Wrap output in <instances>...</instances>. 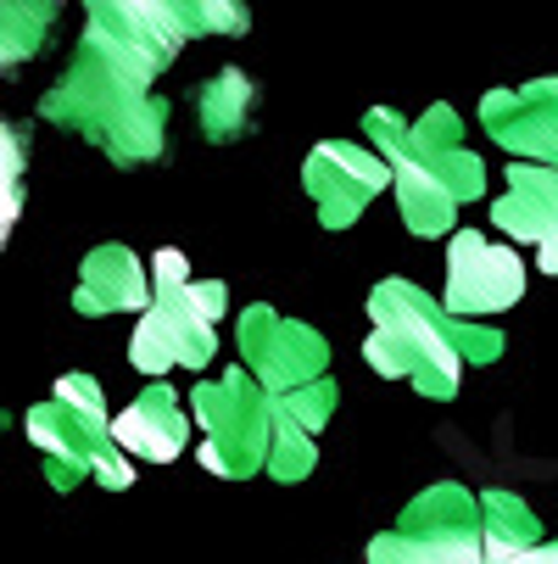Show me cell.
Returning a JSON list of instances; mask_svg holds the SVG:
<instances>
[{
  "instance_id": "obj_5",
  "label": "cell",
  "mask_w": 558,
  "mask_h": 564,
  "mask_svg": "<svg viewBox=\"0 0 558 564\" xmlns=\"http://www.w3.org/2000/svg\"><path fill=\"white\" fill-rule=\"evenodd\" d=\"M369 564H486L481 498L458 480L419 492L403 520L369 542Z\"/></svg>"
},
{
  "instance_id": "obj_4",
  "label": "cell",
  "mask_w": 558,
  "mask_h": 564,
  "mask_svg": "<svg viewBox=\"0 0 558 564\" xmlns=\"http://www.w3.org/2000/svg\"><path fill=\"white\" fill-rule=\"evenodd\" d=\"M190 409L201 425V464L223 480H247L269 464V436H274V397L247 375L229 369L218 380H201L190 391Z\"/></svg>"
},
{
  "instance_id": "obj_7",
  "label": "cell",
  "mask_w": 558,
  "mask_h": 564,
  "mask_svg": "<svg viewBox=\"0 0 558 564\" xmlns=\"http://www.w3.org/2000/svg\"><path fill=\"white\" fill-rule=\"evenodd\" d=\"M241 352H247V375L280 402L313 380H325V364H330V347L325 336H318L313 325H302V318H280L269 302L247 307L241 313Z\"/></svg>"
},
{
  "instance_id": "obj_2",
  "label": "cell",
  "mask_w": 558,
  "mask_h": 564,
  "mask_svg": "<svg viewBox=\"0 0 558 564\" xmlns=\"http://www.w3.org/2000/svg\"><path fill=\"white\" fill-rule=\"evenodd\" d=\"M369 318L374 336L363 341V358L391 375V380H414L425 397L452 402L458 380H463V358L452 347V318L441 313L436 296H425L408 280H380L369 296Z\"/></svg>"
},
{
  "instance_id": "obj_15",
  "label": "cell",
  "mask_w": 558,
  "mask_h": 564,
  "mask_svg": "<svg viewBox=\"0 0 558 564\" xmlns=\"http://www.w3.org/2000/svg\"><path fill=\"white\" fill-rule=\"evenodd\" d=\"M536 542H541V525L525 509V498L481 492V547H486V564H508V558L530 553Z\"/></svg>"
},
{
  "instance_id": "obj_12",
  "label": "cell",
  "mask_w": 558,
  "mask_h": 564,
  "mask_svg": "<svg viewBox=\"0 0 558 564\" xmlns=\"http://www.w3.org/2000/svg\"><path fill=\"white\" fill-rule=\"evenodd\" d=\"M112 442L129 453V458H151V464H168L185 453L190 442V420L179 409V391L168 380H156L145 386L129 409L112 420Z\"/></svg>"
},
{
  "instance_id": "obj_3",
  "label": "cell",
  "mask_w": 558,
  "mask_h": 564,
  "mask_svg": "<svg viewBox=\"0 0 558 564\" xmlns=\"http://www.w3.org/2000/svg\"><path fill=\"white\" fill-rule=\"evenodd\" d=\"M151 307L140 313L129 364L140 375H168V369H201L218 352L212 325L229 307V291L218 280H190L185 252H156L151 258Z\"/></svg>"
},
{
  "instance_id": "obj_11",
  "label": "cell",
  "mask_w": 558,
  "mask_h": 564,
  "mask_svg": "<svg viewBox=\"0 0 558 564\" xmlns=\"http://www.w3.org/2000/svg\"><path fill=\"white\" fill-rule=\"evenodd\" d=\"M492 218L514 240H536V258L558 274V169L508 163V196L492 202Z\"/></svg>"
},
{
  "instance_id": "obj_19",
  "label": "cell",
  "mask_w": 558,
  "mask_h": 564,
  "mask_svg": "<svg viewBox=\"0 0 558 564\" xmlns=\"http://www.w3.org/2000/svg\"><path fill=\"white\" fill-rule=\"evenodd\" d=\"M313 464H318V442L307 431H296L285 414H274V436H269V464L263 469L274 480H307Z\"/></svg>"
},
{
  "instance_id": "obj_13",
  "label": "cell",
  "mask_w": 558,
  "mask_h": 564,
  "mask_svg": "<svg viewBox=\"0 0 558 564\" xmlns=\"http://www.w3.org/2000/svg\"><path fill=\"white\" fill-rule=\"evenodd\" d=\"M78 313H145L151 307V274L129 247H96L78 269L73 291Z\"/></svg>"
},
{
  "instance_id": "obj_22",
  "label": "cell",
  "mask_w": 558,
  "mask_h": 564,
  "mask_svg": "<svg viewBox=\"0 0 558 564\" xmlns=\"http://www.w3.org/2000/svg\"><path fill=\"white\" fill-rule=\"evenodd\" d=\"M508 564H558V542H536L530 553H519V558H508Z\"/></svg>"
},
{
  "instance_id": "obj_18",
  "label": "cell",
  "mask_w": 558,
  "mask_h": 564,
  "mask_svg": "<svg viewBox=\"0 0 558 564\" xmlns=\"http://www.w3.org/2000/svg\"><path fill=\"white\" fill-rule=\"evenodd\" d=\"M174 18H179V34L196 40V34H247L252 29V12L241 0H174Z\"/></svg>"
},
{
  "instance_id": "obj_14",
  "label": "cell",
  "mask_w": 558,
  "mask_h": 564,
  "mask_svg": "<svg viewBox=\"0 0 558 564\" xmlns=\"http://www.w3.org/2000/svg\"><path fill=\"white\" fill-rule=\"evenodd\" d=\"M252 101H258V85L241 73V67H223L212 73L207 85L196 90V112H201V134L212 145H229L252 129Z\"/></svg>"
},
{
  "instance_id": "obj_16",
  "label": "cell",
  "mask_w": 558,
  "mask_h": 564,
  "mask_svg": "<svg viewBox=\"0 0 558 564\" xmlns=\"http://www.w3.org/2000/svg\"><path fill=\"white\" fill-rule=\"evenodd\" d=\"M51 18H56L51 0H29V7H18V0H0V73H18V67L45 45Z\"/></svg>"
},
{
  "instance_id": "obj_9",
  "label": "cell",
  "mask_w": 558,
  "mask_h": 564,
  "mask_svg": "<svg viewBox=\"0 0 558 564\" xmlns=\"http://www.w3.org/2000/svg\"><path fill=\"white\" fill-rule=\"evenodd\" d=\"M302 185L318 207V224L352 229L363 218V207L391 185V169L380 163V151H363L352 140H325V145H313L307 169H302Z\"/></svg>"
},
{
  "instance_id": "obj_8",
  "label": "cell",
  "mask_w": 558,
  "mask_h": 564,
  "mask_svg": "<svg viewBox=\"0 0 558 564\" xmlns=\"http://www.w3.org/2000/svg\"><path fill=\"white\" fill-rule=\"evenodd\" d=\"M525 296V263L514 247L458 229L447 247V296L441 313L447 318H481V313H503Z\"/></svg>"
},
{
  "instance_id": "obj_17",
  "label": "cell",
  "mask_w": 558,
  "mask_h": 564,
  "mask_svg": "<svg viewBox=\"0 0 558 564\" xmlns=\"http://www.w3.org/2000/svg\"><path fill=\"white\" fill-rule=\"evenodd\" d=\"M23 174H29V129L0 118V247H7V235L23 213V196H29Z\"/></svg>"
},
{
  "instance_id": "obj_21",
  "label": "cell",
  "mask_w": 558,
  "mask_h": 564,
  "mask_svg": "<svg viewBox=\"0 0 558 564\" xmlns=\"http://www.w3.org/2000/svg\"><path fill=\"white\" fill-rule=\"evenodd\" d=\"M90 475L101 480V487H112V492H129V487H134V464H129V453H123L118 442L96 458V469H90Z\"/></svg>"
},
{
  "instance_id": "obj_1",
  "label": "cell",
  "mask_w": 558,
  "mask_h": 564,
  "mask_svg": "<svg viewBox=\"0 0 558 564\" xmlns=\"http://www.w3.org/2000/svg\"><path fill=\"white\" fill-rule=\"evenodd\" d=\"M151 78H156L151 62L118 51V40H101V29L85 23L78 56L45 90L40 118L96 140L123 169L151 163V156H163V129H168V101L151 96Z\"/></svg>"
},
{
  "instance_id": "obj_6",
  "label": "cell",
  "mask_w": 558,
  "mask_h": 564,
  "mask_svg": "<svg viewBox=\"0 0 558 564\" xmlns=\"http://www.w3.org/2000/svg\"><path fill=\"white\" fill-rule=\"evenodd\" d=\"M29 442L45 453V480L56 492L78 487L112 447V414L90 375H62L51 402L29 409Z\"/></svg>"
},
{
  "instance_id": "obj_23",
  "label": "cell",
  "mask_w": 558,
  "mask_h": 564,
  "mask_svg": "<svg viewBox=\"0 0 558 564\" xmlns=\"http://www.w3.org/2000/svg\"><path fill=\"white\" fill-rule=\"evenodd\" d=\"M7 425H12V414H7V409H0V436H7Z\"/></svg>"
},
{
  "instance_id": "obj_10",
  "label": "cell",
  "mask_w": 558,
  "mask_h": 564,
  "mask_svg": "<svg viewBox=\"0 0 558 564\" xmlns=\"http://www.w3.org/2000/svg\"><path fill=\"white\" fill-rule=\"evenodd\" d=\"M486 134L514 151V163L558 169V78H530L519 90H492L481 101Z\"/></svg>"
},
{
  "instance_id": "obj_20",
  "label": "cell",
  "mask_w": 558,
  "mask_h": 564,
  "mask_svg": "<svg viewBox=\"0 0 558 564\" xmlns=\"http://www.w3.org/2000/svg\"><path fill=\"white\" fill-rule=\"evenodd\" d=\"M336 402H341V391H336V380L325 375V380H313V386H302V391L280 397V402H274V414H285L296 431L318 436V431H325V425L336 420Z\"/></svg>"
}]
</instances>
